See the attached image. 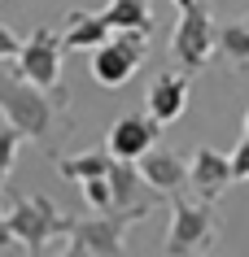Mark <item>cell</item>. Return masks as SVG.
Wrapping results in <instances>:
<instances>
[{"label": "cell", "mask_w": 249, "mask_h": 257, "mask_svg": "<svg viewBox=\"0 0 249 257\" xmlns=\"http://www.w3.org/2000/svg\"><path fill=\"white\" fill-rule=\"evenodd\" d=\"M219 244V209L210 196H171V227H166L162 248L171 257H193V253H210Z\"/></svg>", "instance_id": "cell-2"}, {"label": "cell", "mask_w": 249, "mask_h": 257, "mask_svg": "<svg viewBox=\"0 0 249 257\" xmlns=\"http://www.w3.org/2000/svg\"><path fill=\"white\" fill-rule=\"evenodd\" d=\"M157 140H162V122L144 109V113H123V118L114 122V126H110V140H105V149H110L114 157L140 162V157H144Z\"/></svg>", "instance_id": "cell-8"}, {"label": "cell", "mask_w": 249, "mask_h": 257, "mask_svg": "<svg viewBox=\"0 0 249 257\" xmlns=\"http://www.w3.org/2000/svg\"><path fill=\"white\" fill-rule=\"evenodd\" d=\"M61 57H66V44L53 27H35L22 40V53H18V74L44 83V87H61Z\"/></svg>", "instance_id": "cell-6"}, {"label": "cell", "mask_w": 249, "mask_h": 257, "mask_svg": "<svg viewBox=\"0 0 249 257\" xmlns=\"http://www.w3.org/2000/svg\"><path fill=\"white\" fill-rule=\"evenodd\" d=\"M9 227H14L18 244H27L31 253H44L53 235H70L74 218L61 214L48 196H14V205H9Z\"/></svg>", "instance_id": "cell-3"}, {"label": "cell", "mask_w": 249, "mask_h": 257, "mask_svg": "<svg viewBox=\"0 0 249 257\" xmlns=\"http://www.w3.org/2000/svg\"><path fill=\"white\" fill-rule=\"evenodd\" d=\"M70 105L66 87H44L27 74H9L0 70V113L14 122L27 140H48L53 118Z\"/></svg>", "instance_id": "cell-1"}, {"label": "cell", "mask_w": 249, "mask_h": 257, "mask_svg": "<svg viewBox=\"0 0 249 257\" xmlns=\"http://www.w3.org/2000/svg\"><path fill=\"white\" fill-rule=\"evenodd\" d=\"M18 53H22V40H18L9 27H0V61H5V57H18Z\"/></svg>", "instance_id": "cell-19"}, {"label": "cell", "mask_w": 249, "mask_h": 257, "mask_svg": "<svg viewBox=\"0 0 249 257\" xmlns=\"http://www.w3.org/2000/svg\"><path fill=\"white\" fill-rule=\"evenodd\" d=\"M219 48V27H214V18H210L206 5H188L180 9V27L171 35V57L180 61V70L197 74V70L210 66V57Z\"/></svg>", "instance_id": "cell-5"}, {"label": "cell", "mask_w": 249, "mask_h": 257, "mask_svg": "<svg viewBox=\"0 0 249 257\" xmlns=\"http://www.w3.org/2000/svg\"><path fill=\"white\" fill-rule=\"evenodd\" d=\"M245 131H249V113H245Z\"/></svg>", "instance_id": "cell-22"}, {"label": "cell", "mask_w": 249, "mask_h": 257, "mask_svg": "<svg viewBox=\"0 0 249 257\" xmlns=\"http://www.w3.org/2000/svg\"><path fill=\"white\" fill-rule=\"evenodd\" d=\"M144 53H149V31H114L101 48H92V61H88L92 66V79L114 92V87H123L140 70Z\"/></svg>", "instance_id": "cell-4"}, {"label": "cell", "mask_w": 249, "mask_h": 257, "mask_svg": "<svg viewBox=\"0 0 249 257\" xmlns=\"http://www.w3.org/2000/svg\"><path fill=\"white\" fill-rule=\"evenodd\" d=\"M22 140L27 136H22L9 118L0 122V188H5V179H9V170H14V162H18V144H22Z\"/></svg>", "instance_id": "cell-17"}, {"label": "cell", "mask_w": 249, "mask_h": 257, "mask_svg": "<svg viewBox=\"0 0 249 257\" xmlns=\"http://www.w3.org/2000/svg\"><path fill=\"white\" fill-rule=\"evenodd\" d=\"M219 48L227 53V61L249 66V22H232V27H223L219 31Z\"/></svg>", "instance_id": "cell-15"}, {"label": "cell", "mask_w": 249, "mask_h": 257, "mask_svg": "<svg viewBox=\"0 0 249 257\" xmlns=\"http://www.w3.org/2000/svg\"><path fill=\"white\" fill-rule=\"evenodd\" d=\"M171 5H175V9H188V5H197V0H171Z\"/></svg>", "instance_id": "cell-21"}, {"label": "cell", "mask_w": 249, "mask_h": 257, "mask_svg": "<svg viewBox=\"0 0 249 257\" xmlns=\"http://www.w3.org/2000/svg\"><path fill=\"white\" fill-rule=\"evenodd\" d=\"M53 166L61 170L66 179H74V183H83V179H97V175H110V166H114V153L105 149H92V153H79V157H57L53 153Z\"/></svg>", "instance_id": "cell-14"}, {"label": "cell", "mask_w": 249, "mask_h": 257, "mask_svg": "<svg viewBox=\"0 0 249 257\" xmlns=\"http://www.w3.org/2000/svg\"><path fill=\"white\" fill-rule=\"evenodd\" d=\"M18 235H14V227H9V214H0V248H9Z\"/></svg>", "instance_id": "cell-20"}, {"label": "cell", "mask_w": 249, "mask_h": 257, "mask_svg": "<svg viewBox=\"0 0 249 257\" xmlns=\"http://www.w3.org/2000/svg\"><path fill=\"white\" fill-rule=\"evenodd\" d=\"M114 35L110 18L105 14H92V9H74L66 22V35H61V44H66V53H79V48H101V44Z\"/></svg>", "instance_id": "cell-12"}, {"label": "cell", "mask_w": 249, "mask_h": 257, "mask_svg": "<svg viewBox=\"0 0 249 257\" xmlns=\"http://www.w3.org/2000/svg\"><path fill=\"white\" fill-rule=\"evenodd\" d=\"M101 14L114 31H153V5L149 0H110Z\"/></svg>", "instance_id": "cell-13"}, {"label": "cell", "mask_w": 249, "mask_h": 257, "mask_svg": "<svg viewBox=\"0 0 249 257\" xmlns=\"http://www.w3.org/2000/svg\"><path fill=\"white\" fill-rule=\"evenodd\" d=\"M136 166L162 196H175V192H184V183H188V162H184L180 153H171V149H157V144H153Z\"/></svg>", "instance_id": "cell-11"}, {"label": "cell", "mask_w": 249, "mask_h": 257, "mask_svg": "<svg viewBox=\"0 0 249 257\" xmlns=\"http://www.w3.org/2000/svg\"><path fill=\"white\" fill-rule=\"evenodd\" d=\"M232 175L236 179H249V131H245V140H240L236 153H232Z\"/></svg>", "instance_id": "cell-18"}, {"label": "cell", "mask_w": 249, "mask_h": 257, "mask_svg": "<svg viewBox=\"0 0 249 257\" xmlns=\"http://www.w3.org/2000/svg\"><path fill=\"white\" fill-rule=\"evenodd\" d=\"M232 157L227 153H214V149H197L188 157V188L197 196H210V201H219L227 183H232Z\"/></svg>", "instance_id": "cell-10"}, {"label": "cell", "mask_w": 249, "mask_h": 257, "mask_svg": "<svg viewBox=\"0 0 249 257\" xmlns=\"http://www.w3.org/2000/svg\"><path fill=\"white\" fill-rule=\"evenodd\" d=\"M144 109H149L162 126L180 122L184 109H188V70H162V74L149 83V100H144Z\"/></svg>", "instance_id": "cell-9"}, {"label": "cell", "mask_w": 249, "mask_h": 257, "mask_svg": "<svg viewBox=\"0 0 249 257\" xmlns=\"http://www.w3.org/2000/svg\"><path fill=\"white\" fill-rule=\"evenodd\" d=\"M127 222H136V214H97V218H74L70 227V253H101V257H118L123 253V231Z\"/></svg>", "instance_id": "cell-7"}, {"label": "cell", "mask_w": 249, "mask_h": 257, "mask_svg": "<svg viewBox=\"0 0 249 257\" xmlns=\"http://www.w3.org/2000/svg\"><path fill=\"white\" fill-rule=\"evenodd\" d=\"M245 22H249V18H245Z\"/></svg>", "instance_id": "cell-23"}, {"label": "cell", "mask_w": 249, "mask_h": 257, "mask_svg": "<svg viewBox=\"0 0 249 257\" xmlns=\"http://www.w3.org/2000/svg\"><path fill=\"white\" fill-rule=\"evenodd\" d=\"M83 201L92 214H110L114 209V188H110V175H97V179H83Z\"/></svg>", "instance_id": "cell-16"}]
</instances>
